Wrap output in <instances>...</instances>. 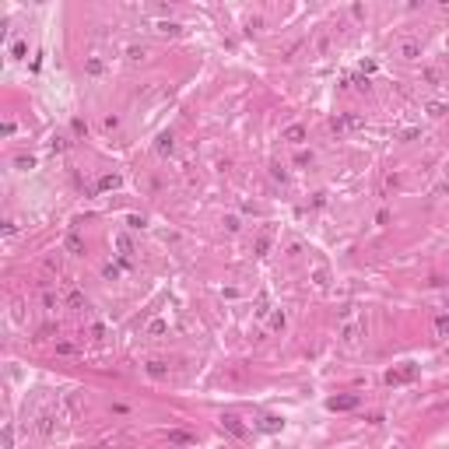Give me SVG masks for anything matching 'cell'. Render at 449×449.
Returning a JSON list of instances; mask_svg holds the SVG:
<instances>
[{
	"label": "cell",
	"instance_id": "16",
	"mask_svg": "<svg viewBox=\"0 0 449 449\" xmlns=\"http://www.w3.org/2000/svg\"><path fill=\"white\" fill-rule=\"evenodd\" d=\"M267 249H271V239H267V235H260V242H256V253L267 256Z\"/></svg>",
	"mask_w": 449,
	"mask_h": 449
},
{
	"label": "cell",
	"instance_id": "23",
	"mask_svg": "<svg viewBox=\"0 0 449 449\" xmlns=\"http://www.w3.org/2000/svg\"><path fill=\"white\" fill-rule=\"evenodd\" d=\"M57 351L60 354H74V344H67V340H63V344H57Z\"/></svg>",
	"mask_w": 449,
	"mask_h": 449
},
{
	"label": "cell",
	"instance_id": "6",
	"mask_svg": "<svg viewBox=\"0 0 449 449\" xmlns=\"http://www.w3.org/2000/svg\"><path fill=\"white\" fill-rule=\"evenodd\" d=\"M400 57H404V60H418V57H421V46H418L414 39H404V42H400Z\"/></svg>",
	"mask_w": 449,
	"mask_h": 449
},
{
	"label": "cell",
	"instance_id": "13",
	"mask_svg": "<svg viewBox=\"0 0 449 449\" xmlns=\"http://www.w3.org/2000/svg\"><path fill=\"white\" fill-rule=\"evenodd\" d=\"M428 116H432V119L446 116V105H442V102H428Z\"/></svg>",
	"mask_w": 449,
	"mask_h": 449
},
{
	"label": "cell",
	"instance_id": "12",
	"mask_svg": "<svg viewBox=\"0 0 449 449\" xmlns=\"http://www.w3.org/2000/svg\"><path fill=\"white\" fill-rule=\"evenodd\" d=\"M84 70H88V74H92V78H98V74H102V60H88V63H84Z\"/></svg>",
	"mask_w": 449,
	"mask_h": 449
},
{
	"label": "cell",
	"instance_id": "3",
	"mask_svg": "<svg viewBox=\"0 0 449 449\" xmlns=\"http://www.w3.org/2000/svg\"><path fill=\"white\" fill-rule=\"evenodd\" d=\"M221 428H225V432H232L235 439H246V435H249V432H246V425H242V421H239L235 414H225V418H221Z\"/></svg>",
	"mask_w": 449,
	"mask_h": 449
},
{
	"label": "cell",
	"instance_id": "1",
	"mask_svg": "<svg viewBox=\"0 0 449 449\" xmlns=\"http://www.w3.org/2000/svg\"><path fill=\"white\" fill-rule=\"evenodd\" d=\"M418 365H414V362H404V365H400V369H390L386 372V386H404V383H414V379H418Z\"/></svg>",
	"mask_w": 449,
	"mask_h": 449
},
{
	"label": "cell",
	"instance_id": "4",
	"mask_svg": "<svg viewBox=\"0 0 449 449\" xmlns=\"http://www.w3.org/2000/svg\"><path fill=\"white\" fill-rule=\"evenodd\" d=\"M284 428V418H277V414H263L260 418V432H267V435H274V432Z\"/></svg>",
	"mask_w": 449,
	"mask_h": 449
},
{
	"label": "cell",
	"instance_id": "7",
	"mask_svg": "<svg viewBox=\"0 0 449 449\" xmlns=\"http://www.w3.org/2000/svg\"><path fill=\"white\" fill-rule=\"evenodd\" d=\"M172 148H176V144H172V134H161V137H158L155 151H158L161 158H165V155H172Z\"/></svg>",
	"mask_w": 449,
	"mask_h": 449
},
{
	"label": "cell",
	"instance_id": "8",
	"mask_svg": "<svg viewBox=\"0 0 449 449\" xmlns=\"http://www.w3.org/2000/svg\"><path fill=\"white\" fill-rule=\"evenodd\" d=\"M119 183H123V179H119L116 172H113V176H102V179H98V190L109 193V190H119Z\"/></svg>",
	"mask_w": 449,
	"mask_h": 449
},
{
	"label": "cell",
	"instance_id": "22",
	"mask_svg": "<svg viewBox=\"0 0 449 449\" xmlns=\"http://www.w3.org/2000/svg\"><path fill=\"white\" fill-rule=\"evenodd\" d=\"M32 165H35V158H28V155L18 158V169H32Z\"/></svg>",
	"mask_w": 449,
	"mask_h": 449
},
{
	"label": "cell",
	"instance_id": "17",
	"mask_svg": "<svg viewBox=\"0 0 449 449\" xmlns=\"http://www.w3.org/2000/svg\"><path fill=\"white\" fill-rule=\"evenodd\" d=\"M148 372H151L155 379H161V375H165V365H161V362H151V365H148Z\"/></svg>",
	"mask_w": 449,
	"mask_h": 449
},
{
	"label": "cell",
	"instance_id": "5",
	"mask_svg": "<svg viewBox=\"0 0 449 449\" xmlns=\"http://www.w3.org/2000/svg\"><path fill=\"white\" fill-rule=\"evenodd\" d=\"M63 249H67L70 256H81V253H84V242H81V235H74V232H70L67 239H63Z\"/></svg>",
	"mask_w": 449,
	"mask_h": 449
},
{
	"label": "cell",
	"instance_id": "15",
	"mask_svg": "<svg viewBox=\"0 0 449 449\" xmlns=\"http://www.w3.org/2000/svg\"><path fill=\"white\" fill-rule=\"evenodd\" d=\"M127 57H130V60H144L148 53H144V46H130V49H127Z\"/></svg>",
	"mask_w": 449,
	"mask_h": 449
},
{
	"label": "cell",
	"instance_id": "9",
	"mask_svg": "<svg viewBox=\"0 0 449 449\" xmlns=\"http://www.w3.org/2000/svg\"><path fill=\"white\" fill-rule=\"evenodd\" d=\"M284 140L302 144V140H306V127H298V123H295V127H288V130H284Z\"/></svg>",
	"mask_w": 449,
	"mask_h": 449
},
{
	"label": "cell",
	"instance_id": "18",
	"mask_svg": "<svg viewBox=\"0 0 449 449\" xmlns=\"http://www.w3.org/2000/svg\"><path fill=\"white\" fill-rule=\"evenodd\" d=\"M158 32H161V35H179V25H165V21H161Z\"/></svg>",
	"mask_w": 449,
	"mask_h": 449
},
{
	"label": "cell",
	"instance_id": "20",
	"mask_svg": "<svg viewBox=\"0 0 449 449\" xmlns=\"http://www.w3.org/2000/svg\"><path fill=\"white\" fill-rule=\"evenodd\" d=\"M148 333H151V337H158V333H165V323H161V319H155V323L148 327Z\"/></svg>",
	"mask_w": 449,
	"mask_h": 449
},
{
	"label": "cell",
	"instance_id": "11",
	"mask_svg": "<svg viewBox=\"0 0 449 449\" xmlns=\"http://www.w3.org/2000/svg\"><path fill=\"white\" fill-rule=\"evenodd\" d=\"M169 442H172V446H190L193 435H186V432H169Z\"/></svg>",
	"mask_w": 449,
	"mask_h": 449
},
{
	"label": "cell",
	"instance_id": "21",
	"mask_svg": "<svg viewBox=\"0 0 449 449\" xmlns=\"http://www.w3.org/2000/svg\"><path fill=\"white\" fill-rule=\"evenodd\" d=\"M42 302H46V309H57V298H53V292H42Z\"/></svg>",
	"mask_w": 449,
	"mask_h": 449
},
{
	"label": "cell",
	"instance_id": "10",
	"mask_svg": "<svg viewBox=\"0 0 449 449\" xmlns=\"http://www.w3.org/2000/svg\"><path fill=\"white\" fill-rule=\"evenodd\" d=\"M88 302H84V295L74 288V292H67V309H84Z\"/></svg>",
	"mask_w": 449,
	"mask_h": 449
},
{
	"label": "cell",
	"instance_id": "19",
	"mask_svg": "<svg viewBox=\"0 0 449 449\" xmlns=\"http://www.w3.org/2000/svg\"><path fill=\"white\" fill-rule=\"evenodd\" d=\"M25 53H28V46H25V42H14V46H11V57H25Z\"/></svg>",
	"mask_w": 449,
	"mask_h": 449
},
{
	"label": "cell",
	"instance_id": "2",
	"mask_svg": "<svg viewBox=\"0 0 449 449\" xmlns=\"http://www.w3.org/2000/svg\"><path fill=\"white\" fill-rule=\"evenodd\" d=\"M327 407L330 410H354L358 407V397H354V393H340V397H330V400H327Z\"/></svg>",
	"mask_w": 449,
	"mask_h": 449
},
{
	"label": "cell",
	"instance_id": "14",
	"mask_svg": "<svg viewBox=\"0 0 449 449\" xmlns=\"http://www.w3.org/2000/svg\"><path fill=\"white\" fill-rule=\"evenodd\" d=\"M435 330H439V337H449V316H439V319H435Z\"/></svg>",
	"mask_w": 449,
	"mask_h": 449
}]
</instances>
